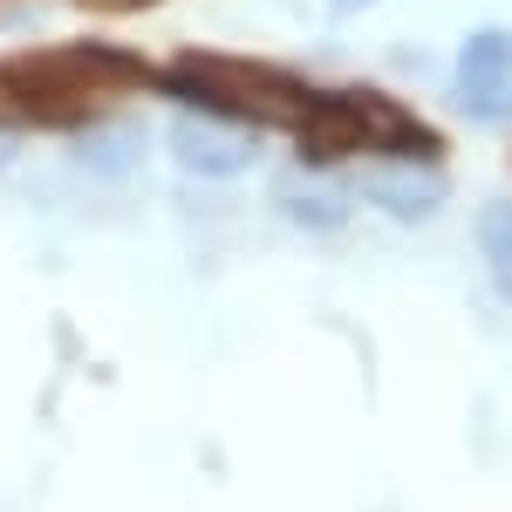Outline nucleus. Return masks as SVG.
Returning <instances> with one entry per match:
<instances>
[{
	"label": "nucleus",
	"instance_id": "nucleus-1",
	"mask_svg": "<svg viewBox=\"0 0 512 512\" xmlns=\"http://www.w3.org/2000/svg\"><path fill=\"white\" fill-rule=\"evenodd\" d=\"M171 89L198 103L205 117H239V123H301L308 117V89L280 69H253V62H226V55H185L171 69Z\"/></svg>",
	"mask_w": 512,
	"mask_h": 512
},
{
	"label": "nucleus",
	"instance_id": "nucleus-2",
	"mask_svg": "<svg viewBox=\"0 0 512 512\" xmlns=\"http://www.w3.org/2000/svg\"><path fill=\"white\" fill-rule=\"evenodd\" d=\"M144 76L130 55L117 48H55V55H35V62H14L0 69V82L14 89H41V96H96L103 82H130Z\"/></svg>",
	"mask_w": 512,
	"mask_h": 512
},
{
	"label": "nucleus",
	"instance_id": "nucleus-3",
	"mask_svg": "<svg viewBox=\"0 0 512 512\" xmlns=\"http://www.w3.org/2000/svg\"><path fill=\"white\" fill-rule=\"evenodd\" d=\"M171 158L185 164L192 178H239V171H253V137L246 130H233V123L205 117V110H185V117L171 123Z\"/></svg>",
	"mask_w": 512,
	"mask_h": 512
},
{
	"label": "nucleus",
	"instance_id": "nucleus-4",
	"mask_svg": "<svg viewBox=\"0 0 512 512\" xmlns=\"http://www.w3.org/2000/svg\"><path fill=\"white\" fill-rule=\"evenodd\" d=\"M458 96L472 117H506L512 103V35L506 28H478L458 48Z\"/></svg>",
	"mask_w": 512,
	"mask_h": 512
},
{
	"label": "nucleus",
	"instance_id": "nucleus-5",
	"mask_svg": "<svg viewBox=\"0 0 512 512\" xmlns=\"http://www.w3.org/2000/svg\"><path fill=\"white\" fill-rule=\"evenodd\" d=\"M444 171H437L431 158H390V164H376L369 178H362V198L369 205H383L390 219H431L437 205H444Z\"/></svg>",
	"mask_w": 512,
	"mask_h": 512
},
{
	"label": "nucleus",
	"instance_id": "nucleus-6",
	"mask_svg": "<svg viewBox=\"0 0 512 512\" xmlns=\"http://www.w3.org/2000/svg\"><path fill=\"white\" fill-rule=\"evenodd\" d=\"M280 212H287L294 226H308V233H335V226H342V198L328 192V185H301V178L280 185Z\"/></svg>",
	"mask_w": 512,
	"mask_h": 512
},
{
	"label": "nucleus",
	"instance_id": "nucleus-7",
	"mask_svg": "<svg viewBox=\"0 0 512 512\" xmlns=\"http://www.w3.org/2000/svg\"><path fill=\"white\" fill-rule=\"evenodd\" d=\"M478 239H485V267L499 280V294L512 301V205H492L485 226H478Z\"/></svg>",
	"mask_w": 512,
	"mask_h": 512
},
{
	"label": "nucleus",
	"instance_id": "nucleus-8",
	"mask_svg": "<svg viewBox=\"0 0 512 512\" xmlns=\"http://www.w3.org/2000/svg\"><path fill=\"white\" fill-rule=\"evenodd\" d=\"M82 164H96V171H110V178H117L123 164H130V137H123V130H103V137L82 151Z\"/></svg>",
	"mask_w": 512,
	"mask_h": 512
},
{
	"label": "nucleus",
	"instance_id": "nucleus-9",
	"mask_svg": "<svg viewBox=\"0 0 512 512\" xmlns=\"http://www.w3.org/2000/svg\"><path fill=\"white\" fill-rule=\"evenodd\" d=\"M335 14H362V7H376V0H328Z\"/></svg>",
	"mask_w": 512,
	"mask_h": 512
},
{
	"label": "nucleus",
	"instance_id": "nucleus-10",
	"mask_svg": "<svg viewBox=\"0 0 512 512\" xmlns=\"http://www.w3.org/2000/svg\"><path fill=\"white\" fill-rule=\"evenodd\" d=\"M7 164H14V137L0 130V171H7Z\"/></svg>",
	"mask_w": 512,
	"mask_h": 512
},
{
	"label": "nucleus",
	"instance_id": "nucleus-11",
	"mask_svg": "<svg viewBox=\"0 0 512 512\" xmlns=\"http://www.w3.org/2000/svg\"><path fill=\"white\" fill-rule=\"evenodd\" d=\"M117 7H123V0H117Z\"/></svg>",
	"mask_w": 512,
	"mask_h": 512
}]
</instances>
